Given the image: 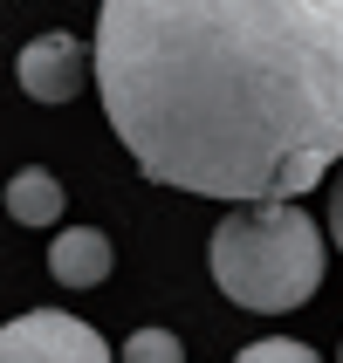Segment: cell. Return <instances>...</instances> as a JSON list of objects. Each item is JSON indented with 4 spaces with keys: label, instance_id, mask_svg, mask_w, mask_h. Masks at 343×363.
<instances>
[{
    "label": "cell",
    "instance_id": "cell-1",
    "mask_svg": "<svg viewBox=\"0 0 343 363\" xmlns=\"http://www.w3.org/2000/svg\"><path fill=\"white\" fill-rule=\"evenodd\" d=\"M97 82L151 185L303 199L343 158V0H103Z\"/></svg>",
    "mask_w": 343,
    "mask_h": 363
},
{
    "label": "cell",
    "instance_id": "cell-2",
    "mask_svg": "<svg viewBox=\"0 0 343 363\" xmlns=\"http://www.w3.org/2000/svg\"><path fill=\"white\" fill-rule=\"evenodd\" d=\"M213 281L247 315L303 308L323 288V226L295 199H241L213 226Z\"/></svg>",
    "mask_w": 343,
    "mask_h": 363
},
{
    "label": "cell",
    "instance_id": "cell-3",
    "mask_svg": "<svg viewBox=\"0 0 343 363\" xmlns=\"http://www.w3.org/2000/svg\"><path fill=\"white\" fill-rule=\"evenodd\" d=\"M62 357L103 363L110 343L82 315H62V308H28V315H14V323L0 329V363H62Z\"/></svg>",
    "mask_w": 343,
    "mask_h": 363
},
{
    "label": "cell",
    "instance_id": "cell-4",
    "mask_svg": "<svg viewBox=\"0 0 343 363\" xmlns=\"http://www.w3.org/2000/svg\"><path fill=\"white\" fill-rule=\"evenodd\" d=\"M14 76H21V89L35 103H69L82 82H89V48H82L76 35H35L21 48Z\"/></svg>",
    "mask_w": 343,
    "mask_h": 363
},
{
    "label": "cell",
    "instance_id": "cell-5",
    "mask_svg": "<svg viewBox=\"0 0 343 363\" xmlns=\"http://www.w3.org/2000/svg\"><path fill=\"white\" fill-rule=\"evenodd\" d=\"M48 274L62 288H103L110 274V240H103L97 226H62L55 247H48Z\"/></svg>",
    "mask_w": 343,
    "mask_h": 363
},
{
    "label": "cell",
    "instance_id": "cell-6",
    "mask_svg": "<svg viewBox=\"0 0 343 363\" xmlns=\"http://www.w3.org/2000/svg\"><path fill=\"white\" fill-rule=\"evenodd\" d=\"M62 206H69V199H62V179L41 172V164H28V172L7 179V213H14L21 226H55Z\"/></svg>",
    "mask_w": 343,
    "mask_h": 363
},
{
    "label": "cell",
    "instance_id": "cell-7",
    "mask_svg": "<svg viewBox=\"0 0 343 363\" xmlns=\"http://www.w3.org/2000/svg\"><path fill=\"white\" fill-rule=\"evenodd\" d=\"M124 357L131 363H179L185 350H179V336H165V329H138V336L124 343Z\"/></svg>",
    "mask_w": 343,
    "mask_h": 363
},
{
    "label": "cell",
    "instance_id": "cell-8",
    "mask_svg": "<svg viewBox=\"0 0 343 363\" xmlns=\"http://www.w3.org/2000/svg\"><path fill=\"white\" fill-rule=\"evenodd\" d=\"M241 357L247 363H309L316 350H309V343H288V336H268V343H247Z\"/></svg>",
    "mask_w": 343,
    "mask_h": 363
},
{
    "label": "cell",
    "instance_id": "cell-9",
    "mask_svg": "<svg viewBox=\"0 0 343 363\" xmlns=\"http://www.w3.org/2000/svg\"><path fill=\"white\" fill-rule=\"evenodd\" d=\"M330 240H337V254H343V172H337V185H330Z\"/></svg>",
    "mask_w": 343,
    "mask_h": 363
}]
</instances>
